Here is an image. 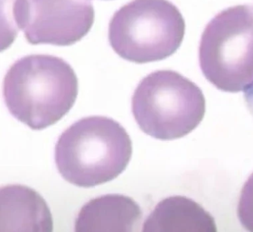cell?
<instances>
[{"mask_svg":"<svg viewBox=\"0 0 253 232\" xmlns=\"http://www.w3.org/2000/svg\"><path fill=\"white\" fill-rule=\"evenodd\" d=\"M3 95L12 116L33 130H42L72 109L78 95V79L62 58L31 55L11 65Z\"/></svg>","mask_w":253,"mask_h":232,"instance_id":"6da1fadb","label":"cell"},{"mask_svg":"<svg viewBox=\"0 0 253 232\" xmlns=\"http://www.w3.org/2000/svg\"><path fill=\"white\" fill-rule=\"evenodd\" d=\"M131 155L130 137L118 121L91 116L74 122L62 133L54 158L63 179L89 188L117 178Z\"/></svg>","mask_w":253,"mask_h":232,"instance_id":"7a4b0ae2","label":"cell"},{"mask_svg":"<svg viewBox=\"0 0 253 232\" xmlns=\"http://www.w3.org/2000/svg\"><path fill=\"white\" fill-rule=\"evenodd\" d=\"M132 114L148 135L174 140L199 125L206 114V99L200 88L185 76L161 70L148 74L137 85Z\"/></svg>","mask_w":253,"mask_h":232,"instance_id":"3957f363","label":"cell"},{"mask_svg":"<svg viewBox=\"0 0 253 232\" xmlns=\"http://www.w3.org/2000/svg\"><path fill=\"white\" fill-rule=\"evenodd\" d=\"M185 31L183 16L169 0H133L112 16L109 39L121 58L145 63L172 56Z\"/></svg>","mask_w":253,"mask_h":232,"instance_id":"277c9868","label":"cell"},{"mask_svg":"<svg viewBox=\"0 0 253 232\" xmlns=\"http://www.w3.org/2000/svg\"><path fill=\"white\" fill-rule=\"evenodd\" d=\"M199 61L218 89L236 93L253 83V5H235L211 19L202 35Z\"/></svg>","mask_w":253,"mask_h":232,"instance_id":"5b68a950","label":"cell"},{"mask_svg":"<svg viewBox=\"0 0 253 232\" xmlns=\"http://www.w3.org/2000/svg\"><path fill=\"white\" fill-rule=\"evenodd\" d=\"M9 9L16 27L32 45H74L94 22L90 0H14Z\"/></svg>","mask_w":253,"mask_h":232,"instance_id":"8992f818","label":"cell"},{"mask_svg":"<svg viewBox=\"0 0 253 232\" xmlns=\"http://www.w3.org/2000/svg\"><path fill=\"white\" fill-rule=\"evenodd\" d=\"M0 232L53 231V219L46 202L37 191L24 185H7L0 190Z\"/></svg>","mask_w":253,"mask_h":232,"instance_id":"52a82bcc","label":"cell"},{"mask_svg":"<svg viewBox=\"0 0 253 232\" xmlns=\"http://www.w3.org/2000/svg\"><path fill=\"white\" fill-rule=\"evenodd\" d=\"M141 219V209L130 198L119 194L101 196L82 208L75 232H134Z\"/></svg>","mask_w":253,"mask_h":232,"instance_id":"ba28073f","label":"cell"},{"mask_svg":"<svg viewBox=\"0 0 253 232\" xmlns=\"http://www.w3.org/2000/svg\"><path fill=\"white\" fill-rule=\"evenodd\" d=\"M142 232H216L212 217L185 197L159 202L143 225Z\"/></svg>","mask_w":253,"mask_h":232,"instance_id":"9c48e42d","label":"cell"},{"mask_svg":"<svg viewBox=\"0 0 253 232\" xmlns=\"http://www.w3.org/2000/svg\"><path fill=\"white\" fill-rule=\"evenodd\" d=\"M238 216L243 227L253 232V174L243 186L238 206Z\"/></svg>","mask_w":253,"mask_h":232,"instance_id":"30bf717a","label":"cell"},{"mask_svg":"<svg viewBox=\"0 0 253 232\" xmlns=\"http://www.w3.org/2000/svg\"><path fill=\"white\" fill-rule=\"evenodd\" d=\"M244 99L249 110L253 116V82L247 88L244 89Z\"/></svg>","mask_w":253,"mask_h":232,"instance_id":"8fae6325","label":"cell"}]
</instances>
